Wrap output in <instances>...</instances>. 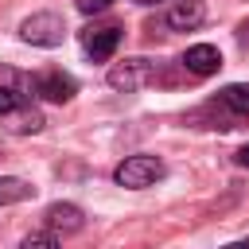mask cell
I'll use <instances>...</instances> for the list:
<instances>
[{"mask_svg":"<svg viewBox=\"0 0 249 249\" xmlns=\"http://www.w3.org/2000/svg\"><path fill=\"white\" fill-rule=\"evenodd\" d=\"M105 82H109L117 93H136L140 86L156 82V62H152V58H124V62H117V66L105 74Z\"/></svg>","mask_w":249,"mask_h":249,"instance_id":"5","label":"cell"},{"mask_svg":"<svg viewBox=\"0 0 249 249\" xmlns=\"http://www.w3.org/2000/svg\"><path fill=\"white\" fill-rule=\"evenodd\" d=\"M74 93H78V82L66 70H39V74H31V97H39V101L66 105Z\"/></svg>","mask_w":249,"mask_h":249,"instance_id":"7","label":"cell"},{"mask_svg":"<svg viewBox=\"0 0 249 249\" xmlns=\"http://www.w3.org/2000/svg\"><path fill=\"white\" fill-rule=\"evenodd\" d=\"M167 175V167H163V160L160 156H128V160H121L117 163V171H113V179L121 183V187H128V191H144V187H152V183H160Z\"/></svg>","mask_w":249,"mask_h":249,"instance_id":"2","label":"cell"},{"mask_svg":"<svg viewBox=\"0 0 249 249\" xmlns=\"http://www.w3.org/2000/svg\"><path fill=\"white\" fill-rule=\"evenodd\" d=\"M78 39H82V51H86L93 62H105V58L121 47L124 31H121V23H86V27L78 31Z\"/></svg>","mask_w":249,"mask_h":249,"instance_id":"6","label":"cell"},{"mask_svg":"<svg viewBox=\"0 0 249 249\" xmlns=\"http://www.w3.org/2000/svg\"><path fill=\"white\" fill-rule=\"evenodd\" d=\"M206 19V4L202 0H171V8L163 12V27L167 31H195Z\"/></svg>","mask_w":249,"mask_h":249,"instance_id":"8","label":"cell"},{"mask_svg":"<svg viewBox=\"0 0 249 249\" xmlns=\"http://www.w3.org/2000/svg\"><path fill=\"white\" fill-rule=\"evenodd\" d=\"M117 0H74V8L82 12V16H97V12H105V8H113Z\"/></svg>","mask_w":249,"mask_h":249,"instance_id":"14","label":"cell"},{"mask_svg":"<svg viewBox=\"0 0 249 249\" xmlns=\"http://www.w3.org/2000/svg\"><path fill=\"white\" fill-rule=\"evenodd\" d=\"M179 66H183L191 78H210V74H218L222 54H218V47H210V43H195V47H187V54L179 58Z\"/></svg>","mask_w":249,"mask_h":249,"instance_id":"9","label":"cell"},{"mask_svg":"<svg viewBox=\"0 0 249 249\" xmlns=\"http://www.w3.org/2000/svg\"><path fill=\"white\" fill-rule=\"evenodd\" d=\"M222 249H249V241H230V245H222Z\"/></svg>","mask_w":249,"mask_h":249,"instance_id":"16","label":"cell"},{"mask_svg":"<svg viewBox=\"0 0 249 249\" xmlns=\"http://www.w3.org/2000/svg\"><path fill=\"white\" fill-rule=\"evenodd\" d=\"M19 249H62V241H58L51 230H39V233L23 237V245H19Z\"/></svg>","mask_w":249,"mask_h":249,"instance_id":"13","label":"cell"},{"mask_svg":"<svg viewBox=\"0 0 249 249\" xmlns=\"http://www.w3.org/2000/svg\"><path fill=\"white\" fill-rule=\"evenodd\" d=\"M31 105V78L0 62V121Z\"/></svg>","mask_w":249,"mask_h":249,"instance_id":"4","label":"cell"},{"mask_svg":"<svg viewBox=\"0 0 249 249\" xmlns=\"http://www.w3.org/2000/svg\"><path fill=\"white\" fill-rule=\"evenodd\" d=\"M132 4H156V0H132Z\"/></svg>","mask_w":249,"mask_h":249,"instance_id":"18","label":"cell"},{"mask_svg":"<svg viewBox=\"0 0 249 249\" xmlns=\"http://www.w3.org/2000/svg\"><path fill=\"white\" fill-rule=\"evenodd\" d=\"M4 124H8V132H19V136H27V132H39L47 121H43V113H39L35 105H27V109H19V113L4 117Z\"/></svg>","mask_w":249,"mask_h":249,"instance_id":"11","label":"cell"},{"mask_svg":"<svg viewBox=\"0 0 249 249\" xmlns=\"http://www.w3.org/2000/svg\"><path fill=\"white\" fill-rule=\"evenodd\" d=\"M31 195H35L31 183H23V179H16V175H0V206L23 202V198H31Z\"/></svg>","mask_w":249,"mask_h":249,"instance_id":"12","label":"cell"},{"mask_svg":"<svg viewBox=\"0 0 249 249\" xmlns=\"http://www.w3.org/2000/svg\"><path fill=\"white\" fill-rule=\"evenodd\" d=\"M241 39H245V43H249V23H245V35H241Z\"/></svg>","mask_w":249,"mask_h":249,"instance_id":"17","label":"cell"},{"mask_svg":"<svg viewBox=\"0 0 249 249\" xmlns=\"http://www.w3.org/2000/svg\"><path fill=\"white\" fill-rule=\"evenodd\" d=\"M237 163H241V167H249V144H245V148L237 152Z\"/></svg>","mask_w":249,"mask_h":249,"instance_id":"15","label":"cell"},{"mask_svg":"<svg viewBox=\"0 0 249 249\" xmlns=\"http://www.w3.org/2000/svg\"><path fill=\"white\" fill-rule=\"evenodd\" d=\"M195 121H210V128H237L249 121V82H237V86H226L218 89L198 113Z\"/></svg>","mask_w":249,"mask_h":249,"instance_id":"1","label":"cell"},{"mask_svg":"<svg viewBox=\"0 0 249 249\" xmlns=\"http://www.w3.org/2000/svg\"><path fill=\"white\" fill-rule=\"evenodd\" d=\"M43 222H47L51 233H78V230L86 226V214H82L74 202H54V206H47Z\"/></svg>","mask_w":249,"mask_h":249,"instance_id":"10","label":"cell"},{"mask_svg":"<svg viewBox=\"0 0 249 249\" xmlns=\"http://www.w3.org/2000/svg\"><path fill=\"white\" fill-rule=\"evenodd\" d=\"M19 39L31 43V47H58L66 39V23L54 12H35L19 23Z\"/></svg>","mask_w":249,"mask_h":249,"instance_id":"3","label":"cell"}]
</instances>
